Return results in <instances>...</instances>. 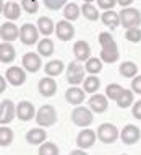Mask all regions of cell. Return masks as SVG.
<instances>
[{
  "label": "cell",
  "mask_w": 141,
  "mask_h": 155,
  "mask_svg": "<svg viewBox=\"0 0 141 155\" xmlns=\"http://www.w3.org/2000/svg\"><path fill=\"white\" fill-rule=\"evenodd\" d=\"M120 16V25L127 30H131V28H139L141 25V12L138 8H123L118 13Z\"/></svg>",
  "instance_id": "1"
},
{
  "label": "cell",
  "mask_w": 141,
  "mask_h": 155,
  "mask_svg": "<svg viewBox=\"0 0 141 155\" xmlns=\"http://www.w3.org/2000/svg\"><path fill=\"white\" fill-rule=\"evenodd\" d=\"M36 123L41 127H51L57 123V111L52 104H44L36 113Z\"/></svg>",
  "instance_id": "2"
},
{
  "label": "cell",
  "mask_w": 141,
  "mask_h": 155,
  "mask_svg": "<svg viewBox=\"0 0 141 155\" xmlns=\"http://www.w3.org/2000/svg\"><path fill=\"white\" fill-rule=\"evenodd\" d=\"M72 121H73L75 126H78V127H88V126H91L93 121H94V116H93L91 108L76 106L72 111Z\"/></svg>",
  "instance_id": "3"
},
{
  "label": "cell",
  "mask_w": 141,
  "mask_h": 155,
  "mask_svg": "<svg viewBox=\"0 0 141 155\" xmlns=\"http://www.w3.org/2000/svg\"><path fill=\"white\" fill-rule=\"evenodd\" d=\"M84 65L80 64L78 61L72 62V64H68L67 67V80L70 85L76 87L80 85L81 82H84Z\"/></svg>",
  "instance_id": "4"
},
{
  "label": "cell",
  "mask_w": 141,
  "mask_h": 155,
  "mask_svg": "<svg viewBox=\"0 0 141 155\" xmlns=\"http://www.w3.org/2000/svg\"><path fill=\"white\" fill-rule=\"evenodd\" d=\"M118 137H120V132L114 124L102 123L97 127V139L101 142H104V144H112V142H115Z\"/></svg>",
  "instance_id": "5"
},
{
  "label": "cell",
  "mask_w": 141,
  "mask_h": 155,
  "mask_svg": "<svg viewBox=\"0 0 141 155\" xmlns=\"http://www.w3.org/2000/svg\"><path fill=\"white\" fill-rule=\"evenodd\" d=\"M37 38H39V30L37 26H34L32 23H24L20 28V39L23 44L26 46H32L37 43Z\"/></svg>",
  "instance_id": "6"
},
{
  "label": "cell",
  "mask_w": 141,
  "mask_h": 155,
  "mask_svg": "<svg viewBox=\"0 0 141 155\" xmlns=\"http://www.w3.org/2000/svg\"><path fill=\"white\" fill-rule=\"evenodd\" d=\"M16 116V106L10 100H2L0 101V124L5 126L10 124Z\"/></svg>",
  "instance_id": "7"
},
{
  "label": "cell",
  "mask_w": 141,
  "mask_h": 155,
  "mask_svg": "<svg viewBox=\"0 0 141 155\" xmlns=\"http://www.w3.org/2000/svg\"><path fill=\"white\" fill-rule=\"evenodd\" d=\"M120 139H122V142H123V144H127V145L136 144V142L141 139L139 127H136L135 124H127L125 127L122 129V132H120Z\"/></svg>",
  "instance_id": "8"
},
{
  "label": "cell",
  "mask_w": 141,
  "mask_h": 155,
  "mask_svg": "<svg viewBox=\"0 0 141 155\" xmlns=\"http://www.w3.org/2000/svg\"><path fill=\"white\" fill-rule=\"evenodd\" d=\"M5 78L13 87H20L26 82V72H24V69H21V67H18V65H11L7 69Z\"/></svg>",
  "instance_id": "9"
},
{
  "label": "cell",
  "mask_w": 141,
  "mask_h": 155,
  "mask_svg": "<svg viewBox=\"0 0 141 155\" xmlns=\"http://www.w3.org/2000/svg\"><path fill=\"white\" fill-rule=\"evenodd\" d=\"M0 38L3 43H11V41L20 38V28L11 21H5L0 25Z\"/></svg>",
  "instance_id": "10"
},
{
  "label": "cell",
  "mask_w": 141,
  "mask_h": 155,
  "mask_svg": "<svg viewBox=\"0 0 141 155\" xmlns=\"http://www.w3.org/2000/svg\"><path fill=\"white\" fill-rule=\"evenodd\" d=\"M96 137H97V132H94L93 129H83V131L76 136V145L78 149H89L94 145V142H96Z\"/></svg>",
  "instance_id": "11"
},
{
  "label": "cell",
  "mask_w": 141,
  "mask_h": 155,
  "mask_svg": "<svg viewBox=\"0 0 141 155\" xmlns=\"http://www.w3.org/2000/svg\"><path fill=\"white\" fill-rule=\"evenodd\" d=\"M23 69L28 70L31 74H36L37 70L42 67V61H41V56L36 52H26L23 56Z\"/></svg>",
  "instance_id": "12"
},
{
  "label": "cell",
  "mask_w": 141,
  "mask_h": 155,
  "mask_svg": "<svg viewBox=\"0 0 141 155\" xmlns=\"http://www.w3.org/2000/svg\"><path fill=\"white\" fill-rule=\"evenodd\" d=\"M89 108L93 113H106L107 108H109V98L106 95H101V93H94L93 96L89 98Z\"/></svg>",
  "instance_id": "13"
},
{
  "label": "cell",
  "mask_w": 141,
  "mask_h": 155,
  "mask_svg": "<svg viewBox=\"0 0 141 155\" xmlns=\"http://www.w3.org/2000/svg\"><path fill=\"white\" fill-rule=\"evenodd\" d=\"M55 35L60 41H70L75 36V28L68 20H62L55 25Z\"/></svg>",
  "instance_id": "14"
},
{
  "label": "cell",
  "mask_w": 141,
  "mask_h": 155,
  "mask_svg": "<svg viewBox=\"0 0 141 155\" xmlns=\"http://www.w3.org/2000/svg\"><path fill=\"white\" fill-rule=\"evenodd\" d=\"M73 54L78 62H88L91 59V46L86 41H76L73 44Z\"/></svg>",
  "instance_id": "15"
},
{
  "label": "cell",
  "mask_w": 141,
  "mask_h": 155,
  "mask_svg": "<svg viewBox=\"0 0 141 155\" xmlns=\"http://www.w3.org/2000/svg\"><path fill=\"white\" fill-rule=\"evenodd\" d=\"M37 90L39 93L45 96V98H51L57 93V82L54 80L52 77H44L39 80V85H37Z\"/></svg>",
  "instance_id": "16"
},
{
  "label": "cell",
  "mask_w": 141,
  "mask_h": 155,
  "mask_svg": "<svg viewBox=\"0 0 141 155\" xmlns=\"http://www.w3.org/2000/svg\"><path fill=\"white\" fill-rule=\"evenodd\" d=\"M16 118H20L21 121H31L32 118H36V110L32 106V103L29 101H21L16 104Z\"/></svg>",
  "instance_id": "17"
},
{
  "label": "cell",
  "mask_w": 141,
  "mask_h": 155,
  "mask_svg": "<svg viewBox=\"0 0 141 155\" xmlns=\"http://www.w3.org/2000/svg\"><path fill=\"white\" fill-rule=\"evenodd\" d=\"M2 15L5 16L7 20H10V21H15V20H18L20 15H21V7L16 2H13V0H10V2H7V3H2Z\"/></svg>",
  "instance_id": "18"
},
{
  "label": "cell",
  "mask_w": 141,
  "mask_h": 155,
  "mask_svg": "<svg viewBox=\"0 0 141 155\" xmlns=\"http://www.w3.org/2000/svg\"><path fill=\"white\" fill-rule=\"evenodd\" d=\"M120 57V52H118V46L117 43H112L110 46H107V48H102L101 51V61L106 62V64H114V62H117Z\"/></svg>",
  "instance_id": "19"
},
{
  "label": "cell",
  "mask_w": 141,
  "mask_h": 155,
  "mask_svg": "<svg viewBox=\"0 0 141 155\" xmlns=\"http://www.w3.org/2000/svg\"><path fill=\"white\" fill-rule=\"evenodd\" d=\"M45 139H47V132L41 127H34V129H29L26 132V142L31 145H42Z\"/></svg>",
  "instance_id": "20"
},
{
  "label": "cell",
  "mask_w": 141,
  "mask_h": 155,
  "mask_svg": "<svg viewBox=\"0 0 141 155\" xmlns=\"http://www.w3.org/2000/svg\"><path fill=\"white\" fill-rule=\"evenodd\" d=\"M84 93L86 91L80 88V87H70L65 93V100L70 104H75V106H80V104L84 101Z\"/></svg>",
  "instance_id": "21"
},
{
  "label": "cell",
  "mask_w": 141,
  "mask_h": 155,
  "mask_svg": "<svg viewBox=\"0 0 141 155\" xmlns=\"http://www.w3.org/2000/svg\"><path fill=\"white\" fill-rule=\"evenodd\" d=\"M16 57V51L10 43H2L0 44V62L2 64H11Z\"/></svg>",
  "instance_id": "22"
},
{
  "label": "cell",
  "mask_w": 141,
  "mask_h": 155,
  "mask_svg": "<svg viewBox=\"0 0 141 155\" xmlns=\"http://www.w3.org/2000/svg\"><path fill=\"white\" fill-rule=\"evenodd\" d=\"M37 30H39L41 35L44 36H51L54 31H55V25L49 16H41L39 20H37Z\"/></svg>",
  "instance_id": "23"
},
{
  "label": "cell",
  "mask_w": 141,
  "mask_h": 155,
  "mask_svg": "<svg viewBox=\"0 0 141 155\" xmlns=\"http://www.w3.org/2000/svg\"><path fill=\"white\" fill-rule=\"evenodd\" d=\"M63 69H65V64L62 61H59V59L47 62L45 67H44L45 74H47L49 77H57V75H60L62 72H63Z\"/></svg>",
  "instance_id": "24"
},
{
  "label": "cell",
  "mask_w": 141,
  "mask_h": 155,
  "mask_svg": "<svg viewBox=\"0 0 141 155\" xmlns=\"http://www.w3.org/2000/svg\"><path fill=\"white\" fill-rule=\"evenodd\" d=\"M101 20H102V23L106 25V26H109L110 30H114V28H117L118 25H120V16L118 13H115V12H112V10H107L102 13L101 16Z\"/></svg>",
  "instance_id": "25"
},
{
  "label": "cell",
  "mask_w": 141,
  "mask_h": 155,
  "mask_svg": "<svg viewBox=\"0 0 141 155\" xmlns=\"http://www.w3.org/2000/svg\"><path fill=\"white\" fill-rule=\"evenodd\" d=\"M37 54L39 56H44V57H49L54 54V43L52 39H49V38H44V39H41L39 43H37Z\"/></svg>",
  "instance_id": "26"
},
{
  "label": "cell",
  "mask_w": 141,
  "mask_h": 155,
  "mask_svg": "<svg viewBox=\"0 0 141 155\" xmlns=\"http://www.w3.org/2000/svg\"><path fill=\"white\" fill-rule=\"evenodd\" d=\"M118 72L122 74V77H127V78H135L136 74H138V67H136V64H133V62H123V64H120V69Z\"/></svg>",
  "instance_id": "27"
},
{
  "label": "cell",
  "mask_w": 141,
  "mask_h": 155,
  "mask_svg": "<svg viewBox=\"0 0 141 155\" xmlns=\"http://www.w3.org/2000/svg\"><path fill=\"white\" fill-rule=\"evenodd\" d=\"M81 15V8L76 5V3H67V7H65L63 10V16L65 20H68V21H75V20H78Z\"/></svg>",
  "instance_id": "28"
},
{
  "label": "cell",
  "mask_w": 141,
  "mask_h": 155,
  "mask_svg": "<svg viewBox=\"0 0 141 155\" xmlns=\"http://www.w3.org/2000/svg\"><path fill=\"white\" fill-rule=\"evenodd\" d=\"M99 87H101V80H99V77H96V75H89V77L84 78V90L86 93H96V91L99 90Z\"/></svg>",
  "instance_id": "29"
},
{
  "label": "cell",
  "mask_w": 141,
  "mask_h": 155,
  "mask_svg": "<svg viewBox=\"0 0 141 155\" xmlns=\"http://www.w3.org/2000/svg\"><path fill=\"white\" fill-rule=\"evenodd\" d=\"M84 69L89 75H96L102 70V61L97 57H91L88 62H84Z\"/></svg>",
  "instance_id": "30"
},
{
  "label": "cell",
  "mask_w": 141,
  "mask_h": 155,
  "mask_svg": "<svg viewBox=\"0 0 141 155\" xmlns=\"http://www.w3.org/2000/svg\"><path fill=\"white\" fill-rule=\"evenodd\" d=\"M81 13L84 15V18H88L89 21H96V20L99 18V12L93 3H83Z\"/></svg>",
  "instance_id": "31"
},
{
  "label": "cell",
  "mask_w": 141,
  "mask_h": 155,
  "mask_svg": "<svg viewBox=\"0 0 141 155\" xmlns=\"http://www.w3.org/2000/svg\"><path fill=\"white\" fill-rule=\"evenodd\" d=\"M117 104H118V108H128L131 104H135L133 103V90H123L122 95L117 100Z\"/></svg>",
  "instance_id": "32"
},
{
  "label": "cell",
  "mask_w": 141,
  "mask_h": 155,
  "mask_svg": "<svg viewBox=\"0 0 141 155\" xmlns=\"http://www.w3.org/2000/svg\"><path fill=\"white\" fill-rule=\"evenodd\" d=\"M11 142H13V131L8 129L7 126H0V145L8 147Z\"/></svg>",
  "instance_id": "33"
},
{
  "label": "cell",
  "mask_w": 141,
  "mask_h": 155,
  "mask_svg": "<svg viewBox=\"0 0 141 155\" xmlns=\"http://www.w3.org/2000/svg\"><path fill=\"white\" fill-rule=\"evenodd\" d=\"M123 90L125 88H123L122 85H118V83H110V85H107V88H106V96L109 100H115V101H117Z\"/></svg>",
  "instance_id": "34"
},
{
  "label": "cell",
  "mask_w": 141,
  "mask_h": 155,
  "mask_svg": "<svg viewBox=\"0 0 141 155\" xmlns=\"http://www.w3.org/2000/svg\"><path fill=\"white\" fill-rule=\"evenodd\" d=\"M39 155H59V147L54 142H44L39 145Z\"/></svg>",
  "instance_id": "35"
},
{
  "label": "cell",
  "mask_w": 141,
  "mask_h": 155,
  "mask_svg": "<svg viewBox=\"0 0 141 155\" xmlns=\"http://www.w3.org/2000/svg\"><path fill=\"white\" fill-rule=\"evenodd\" d=\"M125 38H127V41H130V43H139V41H141V30H139V28L127 30Z\"/></svg>",
  "instance_id": "36"
},
{
  "label": "cell",
  "mask_w": 141,
  "mask_h": 155,
  "mask_svg": "<svg viewBox=\"0 0 141 155\" xmlns=\"http://www.w3.org/2000/svg\"><path fill=\"white\" fill-rule=\"evenodd\" d=\"M21 8L24 12H28V13H36L37 8H39V5H37V2H34V0H21Z\"/></svg>",
  "instance_id": "37"
},
{
  "label": "cell",
  "mask_w": 141,
  "mask_h": 155,
  "mask_svg": "<svg viewBox=\"0 0 141 155\" xmlns=\"http://www.w3.org/2000/svg\"><path fill=\"white\" fill-rule=\"evenodd\" d=\"M44 5L49 10H60L62 7H67V0H44Z\"/></svg>",
  "instance_id": "38"
},
{
  "label": "cell",
  "mask_w": 141,
  "mask_h": 155,
  "mask_svg": "<svg viewBox=\"0 0 141 155\" xmlns=\"http://www.w3.org/2000/svg\"><path fill=\"white\" fill-rule=\"evenodd\" d=\"M112 43H115V41H114V38H112L110 33L104 31V33L99 35V44H101V48H107V46H110Z\"/></svg>",
  "instance_id": "39"
},
{
  "label": "cell",
  "mask_w": 141,
  "mask_h": 155,
  "mask_svg": "<svg viewBox=\"0 0 141 155\" xmlns=\"http://www.w3.org/2000/svg\"><path fill=\"white\" fill-rule=\"evenodd\" d=\"M115 3H117V0H97V5L102 10H112L115 7Z\"/></svg>",
  "instance_id": "40"
},
{
  "label": "cell",
  "mask_w": 141,
  "mask_h": 155,
  "mask_svg": "<svg viewBox=\"0 0 141 155\" xmlns=\"http://www.w3.org/2000/svg\"><path fill=\"white\" fill-rule=\"evenodd\" d=\"M131 90H133V93L141 95V75H136L131 80Z\"/></svg>",
  "instance_id": "41"
},
{
  "label": "cell",
  "mask_w": 141,
  "mask_h": 155,
  "mask_svg": "<svg viewBox=\"0 0 141 155\" xmlns=\"http://www.w3.org/2000/svg\"><path fill=\"white\" fill-rule=\"evenodd\" d=\"M131 113H133V118H136V119L141 121V100L133 104V110H131Z\"/></svg>",
  "instance_id": "42"
},
{
  "label": "cell",
  "mask_w": 141,
  "mask_h": 155,
  "mask_svg": "<svg viewBox=\"0 0 141 155\" xmlns=\"http://www.w3.org/2000/svg\"><path fill=\"white\" fill-rule=\"evenodd\" d=\"M117 3H118V5H122L123 8H128L131 3H133V0H117Z\"/></svg>",
  "instance_id": "43"
},
{
  "label": "cell",
  "mask_w": 141,
  "mask_h": 155,
  "mask_svg": "<svg viewBox=\"0 0 141 155\" xmlns=\"http://www.w3.org/2000/svg\"><path fill=\"white\" fill-rule=\"evenodd\" d=\"M68 155H88V153H86V150H83V149H76V150H72Z\"/></svg>",
  "instance_id": "44"
},
{
  "label": "cell",
  "mask_w": 141,
  "mask_h": 155,
  "mask_svg": "<svg viewBox=\"0 0 141 155\" xmlns=\"http://www.w3.org/2000/svg\"><path fill=\"white\" fill-rule=\"evenodd\" d=\"M0 91H5V77H0Z\"/></svg>",
  "instance_id": "45"
},
{
  "label": "cell",
  "mask_w": 141,
  "mask_h": 155,
  "mask_svg": "<svg viewBox=\"0 0 141 155\" xmlns=\"http://www.w3.org/2000/svg\"><path fill=\"white\" fill-rule=\"evenodd\" d=\"M83 2H84V3H93L94 0H83Z\"/></svg>",
  "instance_id": "46"
},
{
  "label": "cell",
  "mask_w": 141,
  "mask_h": 155,
  "mask_svg": "<svg viewBox=\"0 0 141 155\" xmlns=\"http://www.w3.org/2000/svg\"><path fill=\"white\" fill-rule=\"evenodd\" d=\"M122 155H127V153H122Z\"/></svg>",
  "instance_id": "47"
},
{
  "label": "cell",
  "mask_w": 141,
  "mask_h": 155,
  "mask_svg": "<svg viewBox=\"0 0 141 155\" xmlns=\"http://www.w3.org/2000/svg\"><path fill=\"white\" fill-rule=\"evenodd\" d=\"M34 2H37V0H34Z\"/></svg>",
  "instance_id": "48"
}]
</instances>
